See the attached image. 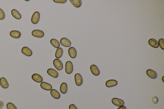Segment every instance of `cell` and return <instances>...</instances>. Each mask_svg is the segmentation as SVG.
Returning <instances> with one entry per match:
<instances>
[{
  "mask_svg": "<svg viewBox=\"0 0 164 109\" xmlns=\"http://www.w3.org/2000/svg\"><path fill=\"white\" fill-rule=\"evenodd\" d=\"M65 70L67 74H70L73 72V66L71 62L68 61L67 62L65 65Z\"/></svg>",
  "mask_w": 164,
  "mask_h": 109,
  "instance_id": "6da1fadb",
  "label": "cell"
},
{
  "mask_svg": "<svg viewBox=\"0 0 164 109\" xmlns=\"http://www.w3.org/2000/svg\"><path fill=\"white\" fill-rule=\"evenodd\" d=\"M40 15L38 12H36L33 15L31 18V22L33 24H37L40 20Z\"/></svg>",
  "mask_w": 164,
  "mask_h": 109,
  "instance_id": "7a4b0ae2",
  "label": "cell"
},
{
  "mask_svg": "<svg viewBox=\"0 0 164 109\" xmlns=\"http://www.w3.org/2000/svg\"><path fill=\"white\" fill-rule=\"evenodd\" d=\"M53 64L55 67L58 70H61L63 69V64L58 59H55L53 61Z\"/></svg>",
  "mask_w": 164,
  "mask_h": 109,
  "instance_id": "3957f363",
  "label": "cell"
},
{
  "mask_svg": "<svg viewBox=\"0 0 164 109\" xmlns=\"http://www.w3.org/2000/svg\"><path fill=\"white\" fill-rule=\"evenodd\" d=\"M74 78L76 85L78 86L82 85L83 83V78L81 75L79 73L75 74Z\"/></svg>",
  "mask_w": 164,
  "mask_h": 109,
  "instance_id": "277c9868",
  "label": "cell"
},
{
  "mask_svg": "<svg viewBox=\"0 0 164 109\" xmlns=\"http://www.w3.org/2000/svg\"><path fill=\"white\" fill-rule=\"evenodd\" d=\"M111 102L112 104L118 107H121L123 106L124 104V101L121 99L113 98L111 100Z\"/></svg>",
  "mask_w": 164,
  "mask_h": 109,
  "instance_id": "5b68a950",
  "label": "cell"
},
{
  "mask_svg": "<svg viewBox=\"0 0 164 109\" xmlns=\"http://www.w3.org/2000/svg\"><path fill=\"white\" fill-rule=\"evenodd\" d=\"M32 35L35 37L38 38H42L44 36V34L42 30L36 29L32 31Z\"/></svg>",
  "mask_w": 164,
  "mask_h": 109,
  "instance_id": "8992f818",
  "label": "cell"
},
{
  "mask_svg": "<svg viewBox=\"0 0 164 109\" xmlns=\"http://www.w3.org/2000/svg\"><path fill=\"white\" fill-rule=\"evenodd\" d=\"M60 43L61 45L65 47H69L71 44L70 41L65 38H62L60 40Z\"/></svg>",
  "mask_w": 164,
  "mask_h": 109,
  "instance_id": "52a82bcc",
  "label": "cell"
},
{
  "mask_svg": "<svg viewBox=\"0 0 164 109\" xmlns=\"http://www.w3.org/2000/svg\"><path fill=\"white\" fill-rule=\"evenodd\" d=\"M90 69L93 74L95 76H98L100 74V71L96 65H92L90 66Z\"/></svg>",
  "mask_w": 164,
  "mask_h": 109,
  "instance_id": "ba28073f",
  "label": "cell"
},
{
  "mask_svg": "<svg viewBox=\"0 0 164 109\" xmlns=\"http://www.w3.org/2000/svg\"><path fill=\"white\" fill-rule=\"evenodd\" d=\"M47 72L50 76L54 78H56L58 77V73L53 68H49L47 71Z\"/></svg>",
  "mask_w": 164,
  "mask_h": 109,
  "instance_id": "9c48e42d",
  "label": "cell"
},
{
  "mask_svg": "<svg viewBox=\"0 0 164 109\" xmlns=\"http://www.w3.org/2000/svg\"><path fill=\"white\" fill-rule=\"evenodd\" d=\"M21 51L23 54L27 56H30L32 55V51L27 47H24L22 48Z\"/></svg>",
  "mask_w": 164,
  "mask_h": 109,
  "instance_id": "30bf717a",
  "label": "cell"
},
{
  "mask_svg": "<svg viewBox=\"0 0 164 109\" xmlns=\"http://www.w3.org/2000/svg\"><path fill=\"white\" fill-rule=\"evenodd\" d=\"M146 73L149 77L152 79H155L157 77V74L153 70L148 69L146 71Z\"/></svg>",
  "mask_w": 164,
  "mask_h": 109,
  "instance_id": "8fae6325",
  "label": "cell"
},
{
  "mask_svg": "<svg viewBox=\"0 0 164 109\" xmlns=\"http://www.w3.org/2000/svg\"><path fill=\"white\" fill-rule=\"evenodd\" d=\"M68 53L69 55L72 58H75L77 56V52L75 48L73 47L69 49Z\"/></svg>",
  "mask_w": 164,
  "mask_h": 109,
  "instance_id": "7c38bea8",
  "label": "cell"
},
{
  "mask_svg": "<svg viewBox=\"0 0 164 109\" xmlns=\"http://www.w3.org/2000/svg\"><path fill=\"white\" fill-rule=\"evenodd\" d=\"M32 80L38 83L42 82L43 79L42 77L40 75L38 74H34L31 77Z\"/></svg>",
  "mask_w": 164,
  "mask_h": 109,
  "instance_id": "4fadbf2b",
  "label": "cell"
},
{
  "mask_svg": "<svg viewBox=\"0 0 164 109\" xmlns=\"http://www.w3.org/2000/svg\"><path fill=\"white\" fill-rule=\"evenodd\" d=\"M117 84V81L112 79L107 81L106 83V86L110 88L116 86Z\"/></svg>",
  "mask_w": 164,
  "mask_h": 109,
  "instance_id": "5bb4252c",
  "label": "cell"
},
{
  "mask_svg": "<svg viewBox=\"0 0 164 109\" xmlns=\"http://www.w3.org/2000/svg\"><path fill=\"white\" fill-rule=\"evenodd\" d=\"M40 87L44 90H50L52 89V86L50 84L45 82H41L40 84Z\"/></svg>",
  "mask_w": 164,
  "mask_h": 109,
  "instance_id": "9a60e30c",
  "label": "cell"
},
{
  "mask_svg": "<svg viewBox=\"0 0 164 109\" xmlns=\"http://www.w3.org/2000/svg\"><path fill=\"white\" fill-rule=\"evenodd\" d=\"M0 85L1 87L4 89L8 88L9 85L7 81L4 77H1L0 79Z\"/></svg>",
  "mask_w": 164,
  "mask_h": 109,
  "instance_id": "2e32d148",
  "label": "cell"
},
{
  "mask_svg": "<svg viewBox=\"0 0 164 109\" xmlns=\"http://www.w3.org/2000/svg\"><path fill=\"white\" fill-rule=\"evenodd\" d=\"M148 43L151 46L154 48H157L159 47V45L157 40L153 39H150L148 41Z\"/></svg>",
  "mask_w": 164,
  "mask_h": 109,
  "instance_id": "e0dca14e",
  "label": "cell"
},
{
  "mask_svg": "<svg viewBox=\"0 0 164 109\" xmlns=\"http://www.w3.org/2000/svg\"><path fill=\"white\" fill-rule=\"evenodd\" d=\"M50 94L54 98L58 99L60 98V94L57 90L55 89H53L50 91Z\"/></svg>",
  "mask_w": 164,
  "mask_h": 109,
  "instance_id": "ac0fdd59",
  "label": "cell"
},
{
  "mask_svg": "<svg viewBox=\"0 0 164 109\" xmlns=\"http://www.w3.org/2000/svg\"><path fill=\"white\" fill-rule=\"evenodd\" d=\"M10 35L12 37L15 39H18L21 36V32L17 30H13L10 33Z\"/></svg>",
  "mask_w": 164,
  "mask_h": 109,
  "instance_id": "d6986e66",
  "label": "cell"
},
{
  "mask_svg": "<svg viewBox=\"0 0 164 109\" xmlns=\"http://www.w3.org/2000/svg\"><path fill=\"white\" fill-rule=\"evenodd\" d=\"M11 14L12 16L14 18L17 20H20L22 18L21 15L15 9H13L12 10Z\"/></svg>",
  "mask_w": 164,
  "mask_h": 109,
  "instance_id": "ffe728a7",
  "label": "cell"
},
{
  "mask_svg": "<svg viewBox=\"0 0 164 109\" xmlns=\"http://www.w3.org/2000/svg\"><path fill=\"white\" fill-rule=\"evenodd\" d=\"M67 86L65 83H62L60 87V91L63 94L66 93L67 91Z\"/></svg>",
  "mask_w": 164,
  "mask_h": 109,
  "instance_id": "44dd1931",
  "label": "cell"
},
{
  "mask_svg": "<svg viewBox=\"0 0 164 109\" xmlns=\"http://www.w3.org/2000/svg\"><path fill=\"white\" fill-rule=\"evenodd\" d=\"M70 1L74 7L79 8L81 6L82 2L81 0H70Z\"/></svg>",
  "mask_w": 164,
  "mask_h": 109,
  "instance_id": "7402d4cb",
  "label": "cell"
},
{
  "mask_svg": "<svg viewBox=\"0 0 164 109\" xmlns=\"http://www.w3.org/2000/svg\"><path fill=\"white\" fill-rule=\"evenodd\" d=\"M63 49L62 48H58L56 51L55 53V57L57 59L60 58L63 55Z\"/></svg>",
  "mask_w": 164,
  "mask_h": 109,
  "instance_id": "603a6c76",
  "label": "cell"
},
{
  "mask_svg": "<svg viewBox=\"0 0 164 109\" xmlns=\"http://www.w3.org/2000/svg\"><path fill=\"white\" fill-rule=\"evenodd\" d=\"M50 43L54 47L56 48H58L60 47L59 43L57 40L55 39H52L50 40Z\"/></svg>",
  "mask_w": 164,
  "mask_h": 109,
  "instance_id": "cb8c5ba5",
  "label": "cell"
},
{
  "mask_svg": "<svg viewBox=\"0 0 164 109\" xmlns=\"http://www.w3.org/2000/svg\"><path fill=\"white\" fill-rule=\"evenodd\" d=\"M7 109H17V108L11 102H9L6 105Z\"/></svg>",
  "mask_w": 164,
  "mask_h": 109,
  "instance_id": "d4e9b609",
  "label": "cell"
},
{
  "mask_svg": "<svg viewBox=\"0 0 164 109\" xmlns=\"http://www.w3.org/2000/svg\"><path fill=\"white\" fill-rule=\"evenodd\" d=\"M158 44L161 49L164 50V39H161L158 41Z\"/></svg>",
  "mask_w": 164,
  "mask_h": 109,
  "instance_id": "484cf974",
  "label": "cell"
},
{
  "mask_svg": "<svg viewBox=\"0 0 164 109\" xmlns=\"http://www.w3.org/2000/svg\"><path fill=\"white\" fill-rule=\"evenodd\" d=\"M5 15L4 11L0 8V20H2L5 18Z\"/></svg>",
  "mask_w": 164,
  "mask_h": 109,
  "instance_id": "4316f807",
  "label": "cell"
},
{
  "mask_svg": "<svg viewBox=\"0 0 164 109\" xmlns=\"http://www.w3.org/2000/svg\"><path fill=\"white\" fill-rule=\"evenodd\" d=\"M158 98L156 96L153 97L152 99V103L154 104H157L158 102Z\"/></svg>",
  "mask_w": 164,
  "mask_h": 109,
  "instance_id": "83f0119b",
  "label": "cell"
},
{
  "mask_svg": "<svg viewBox=\"0 0 164 109\" xmlns=\"http://www.w3.org/2000/svg\"><path fill=\"white\" fill-rule=\"evenodd\" d=\"M53 1L55 3L63 4L66 2L67 0H54Z\"/></svg>",
  "mask_w": 164,
  "mask_h": 109,
  "instance_id": "f1b7e54d",
  "label": "cell"
},
{
  "mask_svg": "<svg viewBox=\"0 0 164 109\" xmlns=\"http://www.w3.org/2000/svg\"><path fill=\"white\" fill-rule=\"evenodd\" d=\"M69 109H78L74 104H71L69 106Z\"/></svg>",
  "mask_w": 164,
  "mask_h": 109,
  "instance_id": "f546056e",
  "label": "cell"
},
{
  "mask_svg": "<svg viewBox=\"0 0 164 109\" xmlns=\"http://www.w3.org/2000/svg\"><path fill=\"white\" fill-rule=\"evenodd\" d=\"M4 104L2 101H0V109H2L4 106Z\"/></svg>",
  "mask_w": 164,
  "mask_h": 109,
  "instance_id": "4dcf8cb0",
  "label": "cell"
},
{
  "mask_svg": "<svg viewBox=\"0 0 164 109\" xmlns=\"http://www.w3.org/2000/svg\"><path fill=\"white\" fill-rule=\"evenodd\" d=\"M117 109H126V107L125 106H122L119 107Z\"/></svg>",
  "mask_w": 164,
  "mask_h": 109,
  "instance_id": "1f68e13d",
  "label": "cell"
},
{
  "mask_svg": "<svg viewBox=\"0 0 164 109\" xmlns=\"http://www.w3.org/2000/svg\"><path fill=\"white\" fill-rule=\"evenodd\" d=\"M26 1H29V0H26Z\"/></svg>",
  "mask_w": 164,
  "mask_h": 109,
  "instance_id": "d6a6232c",
  "label": "cell"
}]
</instances>
